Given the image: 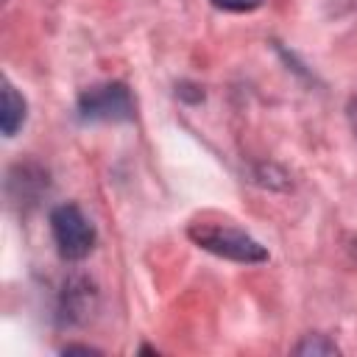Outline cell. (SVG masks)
<instances>
[{"label": "cell", "mask_w": 357, "mask_h": 357, "mask_svg": "<svg viewBox=\"0 0 357 357\" xmlns=\"http://www.w3.org/2000/svg\"><path fill=\"white\" fill-rule=\"evenodd\" d=\"M190 240L218 257H226V259H234V262H265L268 259V251L254 240L248 237L245 231L229 226V223H192L187 229Z\"/></svg>", "instance_id": "6da1fadb"}, {"label": "cell", "mask_w": 357, "mask_h": 357, "mask_svg": "<svg viewBox=\"0 0 357 357\" xmlns=\"http://www.w3.org/2000/svg\"><path fill=\"white\" fill-rule=\"evenodd\" d=\"M50 231L64 259H84L95 245V226L75 204H61L50 212Z\"/></svg>", "instance_id": "7a4b0ae2"}, {"label": "cell", "mask_w": 357, "mask_h": 357, "mask_svg": "<svg viewBox=\"0 0 357 357\" xmlns=\"http://www.w3.org/2000/svg\"><path fill=\"white\" fill-rule=\"evenodd\" d=\"M78 117L86 123H120L134 117V98L126 84H98L81 92Z\"/></svg>", "instance_id": "3957f363"}, {"label": "cell", "mask_w": 357, "mask_h": 357, "mask_svg": "<svg viewBox=\"0 0 357 357\" xmlns=\"http://www.w3.org/2000/svg\"><path fill=\"white\" fill-rule=\"evenodd\" d=\"M22 123H25V98L11 84H3V112H0V128H3V134L6 137H14Z\"/></svg>", "instance_id": "277c9868"}, {"label": "cell", "mask_w": 357, "mask_h": 357, "mask_svg": "<svg viewBox=\"0 0 357 357\" xmlns=\"http://www.w3.org/2000/svg\"><path fill=\"white\" fill-rule=\"evenodd\" d=\"M296 354H337V346L324 335H310L296 346Z\"/></svg>", "instance_id": "5b68a950"}, {"label": "cell", "mask_w": 357, "mask_h": 357, "mask_svg": "<svg viewBox=\"0 0 357 357\" xmlns=\"http://www.w3.org/2000/svg\"><path fill=\"white\" fill-rule=\"evenodd\" d=\"M209 3L223 11H254L262 6V0H209Z\"/></svg>", "instance_id": "8992f818"}, {"label": "cell", "mask_w": 357, "mask_h": 357, "mask_svg": "<svg viewBox=\"0 0 357 357\" xmlns=\"http://www.w3.org/2000/svg\"><path fill=\"white\" fill-rule=\"evenodd\" d=\"M346 114H349V126H351V131L357 134V95H351V100H349V106H346Z\"/></svg>", "instance_id": "52a82bcc"}, {"label": "cell", "mask_w": 357, "mask_h": 357, "mask_svg": "<svg viewBox=\"0 0 357 357\" xmlns=\"http://www.w3.org/2000/svg\"><path fill=\"white\" fill-rule=\"evenodd\" d=\"M73 351H84V354H92L95 349H89V346H64V354H73Z\"/></svg>", "instance_id": "ba28073f"}]
</instances>
